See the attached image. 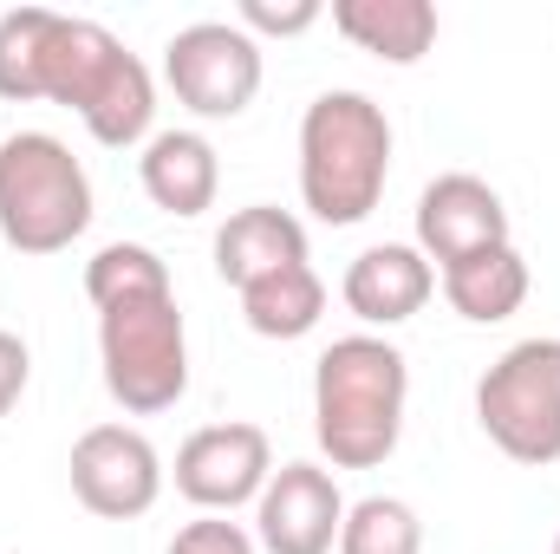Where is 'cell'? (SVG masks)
<instances>
[{"label":"cell","mask_w":560,"mask_h":554,"mask_svg":"<svg viewBox=\"0 0 560 554\" xmlns=\"http://www.w3.org/2000/svg\"><path fill=\"white\" fill-rule=\"evenodd\" d=\"M26 379H33V353L20 333H0V417L26 399Z\"/></svg>","instance_id":"23"},{"label":"cell","mask_w":560,"mask_h":554,"mask_svg":"<svg viewBox=\"0 0 560 554\" xmlns=\"http://www.w3.org/2000/svg\"><path fill=\"white\" fill-rule=\"evenodd\" d=\"M293 262H306V222L293 209L248 203L215 229V275L235 293L255 287L261 275H275V268H293Z\"/></svg>","instance_id":"13"},{"label":"cell","mask_w":560,"mask_h":554,"mask_svg":"<svg viewBox=\"0 0 560 554\" xmlns=\"http://www.w3.org/2000/svg\"><path fill=\"white\" fill-rule=\"evenodd\" d=\"M92 229V176L52 131L0 143V235L20 255H59Z\"/></svg>","instance_id":"4"},{"label":"cell","mask_w":560,"mask_h":554,"mask_svg":"<svg viewBox=\"0 0 560 554\" xmlns=\"http://www.w3.org/2000/svg\"><path fill=\"white\" fill-rule=\"evenodd\" d=\"M85 293H92V307L105 313V307L150 300V293H176V287H170V268H163L156 249H143V242H105V249L85 262Z\"/></svg>","instance_id":"18"},{"label":"cell","mask_w":560,"mask_h":554,"mask_svg":"<svg viewBox=\"0 0 560 554\" xmlns=\"http://www.w3.org/2000/svg\"><path fill=\"white\" fill-rule=\"evenodd\" d=\"M339 554H423V522L405 496H365L346 503Z\"/></svg>","instance_id":"19"},{"label":"cell","mask_w":560,"mask_h":554,"mask_svg":"<svg viewBox=\"0 0 560 554\" xmlns=\"http://www.w3.org/2000/svg\"><path fill=\"white\" fill-rule=\"evenodd\" d=\"M98 366L105 392L131 417L170 412L189 392V326L176 293H150L98 313Z\"/></svg>","instance_id":"5"},{"label":"cell","mask_w":560,"mask_h":554,"mask_svg":"<svg viewBox=\"0 0 560 554\" xmlns=\"http://www.w3.org/2000/svg\"><path fill=\"white\" fill-rule=\"evenodd\" d=\"M163 79L176 105H189L196 118H242L261 92V39L242 33L235 20H196L170 33Z\"/></svg>","instance_id":"7"},{"label":"cell","mask_w":560,"mask_h":554,"mask_svg":"<svg viewBox=\"0 0 560 554\" xmlns=\"http://www.w3.org/2000/svg\"><path fill=\"white\" fill-rule=\"evenodd\" d=\"M346 522V496L319 463H280L255 503V549L268 554H332Z\"/></svg>","instance_id":"10"},{"label":"cell","mask_w":560,"mask_h":554,"mask_svg":"<svg viewBox=\"0 0 560 554\" xmlns=\"http://www.w3.org/2000/svg\"><path fill=\"white\" fill-rule=\"evenodd\" d=\"M52 7H13L0 13V99L33 105L39 99V53H46Z\"/></svg>","instance_id":"20"},{"label":"cell","mask_w":560,"mask_h":554,"mask_svg":"<svg viewBox=\"0 0 560 554\" xmlns=\"http://www.w3.org/2000/svg\"><path fill=\"white\" fill-rule=\"evenodd\" d=\"M326 7L319 0H242V33H268V39H293V33H306L313 20H319Z\"/></svg>","instance_id":"21"},{"label":"cell","mask_w":560,"mask_h":554,"mask_svg":"<svg viewBox=\"0 0 560 554\" xmlns=\"http://www.w3.org/2000/svg\"><path fill=\"white\" fill-rule=\"evenodd\" d=\"M509 242V209L502 196L469 176V170H450L436 183H423L418 196V249L430 268H450L463 255H482V249H502Z\"/></svg>","instance_id":"11"},{"label":"cell","mask_w":560,"mask_h":554,"mask_svg":"<svg viewBox=\"0 0 560 554\" xmlns=\"http://www.w3.org/2000/svg\"><path fill=\"white\" fill-rule=\"evenodd\" d=\"M268 476H275V443L261 424H242V417L202 424L176 450V489L202 516H235L242 503H261Z\"/></svg>","instance_id":"8"},{"label":"cell","mask_w":560,"mask_h":554,"mask_svg":"<svg viewBox=\"0 0 560 554\" xmlns=\"http://www.w3.org/2000/svg\"><path fill=\"white\" fill-rule=\"evenodd\" d=\"M143 196L163 209V216H202L215 209V189H222V157L202 131H156L138 157Z\"/></svg>","instance_id":"14"},{"label":"cell","mask_w":560,"mask_h":554,"mask_svg":"<svg viewBox=\"0 0 560 554\" xmlns=\"http://www.w3.org/2000/svg\"><path fill=\"white\" fill-rule=\"evenodd\" d=\"M332 26L385 66H418L436 46V7L430 0H332Z\"/></svg>","instance_id":"15"},{"label":"cell","mask_w":560,"mask_h":554,"mask_svg":"<svg viewBox=\"0 0 560 554\" xmlns=\"http://www.w3.org/2000/svg\"><path fill=\"white\" fill-rule=\"evenodd\" d=\"M72 496L98 522H138L163 496V457L138 424H92L72 443Z\"/></svg>","instance_id":"9"},{"label":"cell","mask_w":560,"mask_h":554,"mask_svg":"<svg viewBox=\"0 0 560 554\" xmlns=\"http://www.w3.org/2000/svg\"><path fill=\"white\" fill-rule=\"evenodd\" d=\"M555 554H560V542H555Z\"/></svg>","instance_id":"24"},{"label":"cell","mask_w":560,"mask_h":554,"mask_svg":"<svg viewBox=\"0 0 560 554\" xmlns=\"http://www.w3.org/2000/svg\"><path fill=\"white\" fill-rule=\"evenodd\" d=\"M476 424L509 463H528V470L560 463V339L555 333L515 339L476 379Z\"/></svg>","instance_id":"6"},{"label":"cell","mask_w":560,"mask_h":554,"mask_svg":"<svg viewBox=\"0 0 560 554\" xmlns=\"http://www.w3.org/2000/svg\"><path fill=\"white\" fill-rule=\"evenodd\" d=\"M436 280H443V300L469 326H495V320L522 313V300H528V262H522L515 242L482 249V255H463V262L436 268Z\"/></svg>","instance_id":"16"},{"label":"cell","mask_w":560,"mask_h":554,"mask_svg":"<svg viewBox=\"0 0 560 554\" xmlns=\"http://www.w3.org/2000/svg\"><path fill=\"white\" fill-rule=\"evenodd\" d=\"M339 293H346V307L365 326H405V320H418L423 300L436 293V268L423 262L418 242H378V249H365L346 268Z\"/></svg>","instance_id":"12"},{"label":"cell","mask_w":560,"mask_h":554,"mask_svg":"<svg viewBox=\"0 0 560 554\" xmlns=\"http://www.w3.org/2000/svg\"><path fill=\"white\" fill-rule=\"evenodd\" d=\"M170 554H255V535L229 516H196V522L176 529Z\"/></svg>","instance_id":"22"},{"label":"cell","mask_w":560,"mask_h":554,"mask_svg":"<svg viewBox=\"0 0 560 554\" xmlns=\"http://www.w3.org/2000/svg\"><path fill=\"white\" fill-rule=\"evenodd\" d=\"M39 99L79 112V125L105 150H131L150 143V118H156V79L138 53L79 13H52L46 26V53H39Z\"/></svg>","instance_id":"2"},{"label":"cell","mask_w":560,"mask_h":554,"mask_svg":"<svg viewBox=\"0 0 560 554\" xmlns=\"http://www.w3.org/2000/svg\"><path fill=\"white\" fill-rule=\"evenodd\" d=\"M411 405V366L385 333H346L313 366V437L332 470H378Z\"/></svg>","instance_id":"1"},{"label":"cell","mask_w":560,"mask_h":554,"mask_svg":"<svg viewBox=\"0 0 560 554\" xmlns=\"http://www.w3.org/2000/svg\"><path fill=\"white\" fill-rule=\"evenodd\" d=\"M326 313V280L313 275V262H293L275 268L255 287H242V320L261 333V339H306Z\"/></svg>","instance_id":"17"},{"label":"cell","mask_w":560,"mask_h":554,"mask_svg":"<svg viewBox=\"0 0 560 554\" xmlns=\"http://www.w3.org/2000/svg\"><path fill=\"white\" fill-rule=\"evenodd\" d=\"M392 183V118L365 92H319L300 118V203L326 229H352Z\"/></svg>","instance_id":"3"}]
</instances>
